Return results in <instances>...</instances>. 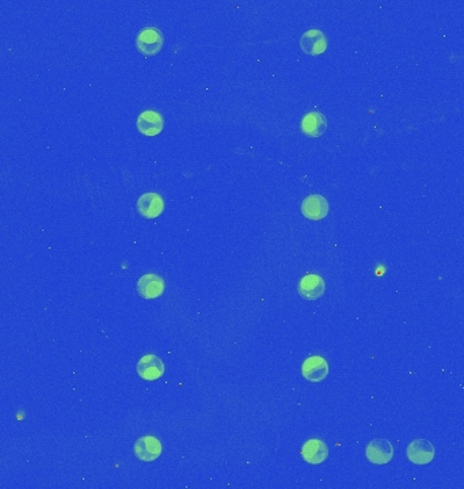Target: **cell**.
<instances>
[{"label":"cell","mask_w":464,"mask_h":489,"mask_svg":"<svg viewBox=\"0 0 464 489\" xmlns=\"http://www.w3.org/2000/svg\"><path fill=\"white\" fill-rule=\"evenodd\" d=\"M163 34L156 28H145L136 37V47L144 56H155L163 47Z\"/></svg>","instance_id":"6da1fadb"},{"label":"cell","mask_w":464,"mask_h":489,"mask_svg":"<svg viewBox=\"0 0 464 489\" xmlns=\"http://www.w3.org/2000/svg\"><path fill=\"white\" fill-rule=\"evenodd\" d=\"M326 283L322 276L315 273H308L302 278L297 286V293L306 300H317L324 296Z\"/></svg>","instance_id":"7a4b0ae2"},{"label":"cell","mask_w":464,"mask_h":489,"mask_svg":"<svg viewBox=\"0 0 464 489\" xmlns=\"http://www.w3.org/2000/svg\"><path fill=\"white\" fill-rule=\"evenodd\" d=\"M136 127L144 136H156L163 131L165 120L163 116L156 110H144L138 117Z\"/></svg>","instance_id":"3957f363"},{"label":"cell","mask_w":464,"mask_h":489,"mask_svg":"<svg viewBox=\"0 0 464 489\" xmlns=\"http://www.w3.org/2000/svg\"><path fill=\"white\" fill-rule=\"evenodd\" d=\"M138 374L144 381H156L165 374V363L158 355H145L138 363Z\"/></svg>","instance_id":"277c9868"},{"label":"cell","mask_w":464,"mask_h":489,"mask_svg":"<svg viewBox=\"0 0 464 489\" xmlns=\"http://www.w3.org/2000/svg\"><path fill=\"white\" fill-rule=\"evenodd\" d=\"M434 446L426 439L413 440L406 448L409 461L416 465H426L432 462L434 458Z\"/></svg>","instance_id":"5b68a950"},{"label":"cell","mask_w":464,"mask_h":489,"mask_svg":"<svg viewBox=\"0 0 464 489\" xmlns=\"http://www.w3.org/2000/svg\"><path fill=\"white\" fill-rule=\"evenodd\" d=\"M135 455L143 462H152L156 461L162 454V443L160 440L152 435L143 437L136 440L134 446Z\"/></svg>","instance_id":"8992f818"},{"label":"cell","mask_w":464,"mask_h":489,"mask_svg":"<svg viewBox=\"0 0 464 489\" xmlns=\"http://www.w3.org/2000/svg\"><path fill=\"white\" fill-rule=\"evenodd\" d=\"M302 374L313 384L322 382L328 375V363L322 356H310L302 366Z\"/></svg>","instance_id":"52a82bcc"},{"label":"cell","mask_w":464,"mask_h":489,"mask_svg":"<svg viewBox=\"0 0 464 489\" xmlns=\"http://www.w3.org/2000/svg\"><path fill=\"white\" fill-rule=\"evenodd\" d=\"M165 209V200L156 192H148L139 197L138 211L145 219H155L162 215Z\"/></svg>","instance_id":"ba28073f"},{"label":"cell","mask_w":464,"mask_h":489,"mask_svg":"<svg viewBox=\"0 0 464 489\" xmlns=\"http://www.w3.org/2000/svg\"><path fill=\"white\" fill-rule=\"evenodd\" d=\"M330 205L322 195H310L302 202V214L311 220H322L328 215Z\"/></svg>","instance_id":"9c48e42d"},{"label":"cell","mask_w":464,"mask_h":489,"mask_svg":"<svg viewBox=\"0 0 464 489\" xmlns=\"http://www.w3.org/2000/svg\"><path fill=\"white\" fill-rule=\"evenodd\" d=\"M368 461L375 465H386L394 457V446L386 439H373L366 450Z\"/></svg>","instance_id":"30bf717a"},{"label":"cell","mask_w":464,"mask_h":489,"mask_svg":"<svg viewBox=\"0 0 464 489\" xmlns=\"http://www.w3.org/2000/svg\"><path fill=\"white\" fill-rule=\"evenodd\" d=\"M300 48L310 56H319L327 49L325 33L319 29H311L303 33L300 39Z\"/></svg>","instance_id":"8fae6325"},{"label":"cell","mask_w":464,"mask_h":489,"mask_svg":"<svg viewBox=\"0 0 464 489\" xmlns=\"http://www.w3.org/2000/svg\"><path fill=\"white\" fill-rule=\"evenodd\" d=\"M136 290L144 299H156L165 293V280L155 273L143 275L138 282Z\"/></svg>","instance_id":"7c38bea8"},{"label":"cell","mask_w":464,"mask_h":489,"mask_svg":"<svg viewBox=\"0 0 464 489\" xmlns=\"http://www.w3.org/2000/svg\"><path fill=\"white\" fill-rule=\"evenodd\" d=\"M302 457L310 465H319L324 464L328 457V448L324 440H308L302 447Z\"/></svg>","instance_id":"4fadbf2b"},{"label":"cell","mask_w":464,"mask_h":489,"mask_svg":"<svg viewBox=\"0 0 464 489\" xmlns=\"http://www.w3.org/2000/svg\"><path fill=\"white\" fill-rule=\"evenodd\" d=\"M327 129V120L321 112L307 113L302 120V131L308 138H319Z\"/></svg>","instance_id":"5bb4252c"}]
</instances>
